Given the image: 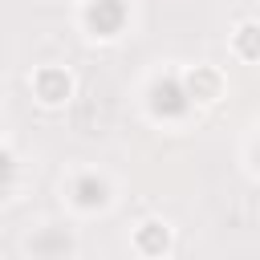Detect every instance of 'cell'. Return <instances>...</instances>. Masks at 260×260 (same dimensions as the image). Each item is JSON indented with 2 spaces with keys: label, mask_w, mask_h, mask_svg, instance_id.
I'll return each instance as SVG.
<instances>
[{
  "label": "cell",
  "mask_w": 260,
  "mask_h": 260,
  "mask_svg": "<svg viewBox=\"0 0 260 260\" xmlns=\"http://www.w3.org/2000/svg\"><path fill=\"white\" fill-rule=\"evenodd\" d=\"M8 183H12V158L0 150V191H8Z\"/></svg>",
  "instance_id": "ba28073f"
},
{
  "label": "cell",
  "mask_w": 260,
  "mask_h": 260,
  "mask_svg": "<svg viewBox=\"0 0 260 260\" xmlns=\"http://www.w3.org/2000/svg\"><path fill=\"white\" fill-rule=\"evenodd\" d=\"M85 20L98 37H114L122 24H126V4L122 0H89L85 8Z\"/></svg>",
  "instance_id": "7a4b0ae2"
},
{
  "label": "cell",
  "mask_w": 260,
  "mask_h": 260,
  "mask_svg": "<svg viewBox=\"0 0 260 260\" xmlns=\"http://www.w3.org/2000/svg\"><path fill=\"white\" fill-rule=\"evenodd\" d=\"M138 244H142L146 252H162V248H167V232H162L158 223H146V228L138 232Z\"/></svg>",
  "instance_id": "52a82bcc"
},
{
  "label": "cell",
  "mask_w": 260,
  "mask_h": 260,
  "mask_svg": "<svg viewBox=\"0 0 260 260\" xmlns=\"http://www.w3.org/2000/svg\"><path fill=\"white\" fill-rule=\"evenodd\" d=\"M73 195H77V203H81V207H98V203L106 199V187H102V179L81 175V179L73 183Z\"/></svg>",
  "instance_id": "277c9868"
},
{
  "label": "cell",
  "mask_w": 260,
  "mask_h": 260,
  "mask_svg": "<svg viewBox=\"0 0 260 260\" xmlns=\"http://www.w3.org/2000/svg\"><path fill=\"white\" fill-rule=\"evenodd\" d=\"M215 89H219V77H215L211 69H199V73H191V81H187V93H191V98H215Z\"/></svg>",
  "instance_id": "5b68a950"
},
{
  "label": "cell",
  "mask_w": 260,
  "mask_h": 260,
  "mask_svg": "<svg viewBox=\"0 0 260 260\" xmlns=\"http://www.w3.org/2000/svg\"><path fill=\"white\" fill-rule=\"evenodd\" d=\"M37 93H41L45 102H61V98L69 93V77H65L61 69H45V73L37 77Z\"/></svg>",
  "instance_id": "3957f363"
},
{
  "label": "cell",
  "mask_w": 260,
  "mask_h": 260,
  "mask_svg": "<svg viewBox=\"0 0 260 260\" xmlns=\"http://www.w3.org/2000/svg\"><path fill=\"white\" fill-rule=\"evenodd\" d=\"M236 49H240L244 57H260V24H244V28L236 32Z\"/></svg>",
  "instance_id": "8992f818"
},
{
  "label": "cell",
  "mask_w": 260,
  "mask_h": 260,
  "mask_svg": "<svg viewBox=\"0 0 260 260\" xmlns=\"http://www.w3.org/2000/svg\"><path fill=\"white\" fill-rule=\"evenodd\" d=\"M150 106H154V114H162V118H183L187 106H191V93H187V85H179L175 77H162V81H154V89H150Z\"/></svg>",
  "instance_id": "6da1fadb"
}]
</instances>
